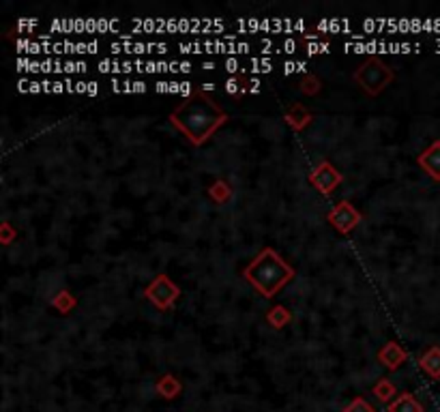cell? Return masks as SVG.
Returning a JSON list of instances; mask_svg holds the SVG:
<instances>
[{"instance_id": "6da1fadb", "label": "cell", "mask_w": 440, "mask_h": 412, "mask_svg": "<svg viewBox=\"0 0 440 412\" xmlns=\"http://www.w3.org/2000/svg\"><path fill=\"white\" fill-rule=\"evenodd\" d=\"M226 121H228V114L205 92L187 99L170 114V123L193 146L205 144Z\"/></svg>"}, {"instance_id": "7a4b0ae2", "label": "cell", "mask_w": 440, "mask_h": 412, "mask_svg": "<svg viewBox=\"0 0 440 412\" xmlns=\"http://www.w3.org/2000/svg\"><path fill=\"white\" fill-rule=\"evenodd\" d=\"M243 277L264 298H273L288 282H292L294 268L275 249L266 247L245 266Z\"/></svg>"}, {"instance_id": "3957f363", "label": "cell", "mask_w": 440, "mask_h": 412, "mask_svg": "<svg viewBox=\"0 0 440 412\" xmlns=\"http://www.w3.org/2000/svg\"><path fill=\"white\" fill-rule=\"evenodd\" d=\"M355 80L357 84L371 97H376L378 92H383L391 82H393V71L391 69L378 60V58H367L359 69H357V74H355Z\"/></svg>"}, {"instance_id": "277c9868", "label": "cell", "mask_w": 440, "mask_h": 412, "mask_svg": "<svg viewBox=\"0 0 440 412\" xmlns=\"http://www.w3.org/2000/svg\"><path fill=\"white\" fill-rule=\"evenodd\" d=\"M144 296L157 309H161V312H167V309H170L177 303V298L181 296V288L170 277H167V275H159L157 280H153L149 284V288L144 290Z\"/></svg>"}, {"instance_id": "5b68a950", "label": "cell", "mask_w": 440, "mask_h": 412, "mask_svg": "<svg viewBox=\"0 0 440 412\" xmlns=\"http://www.w3.org/2000/svg\"><path fill=\"white\" fill-rule=\"evenodd\" d=\"M310 183L320 193H326L329 195L337 185L342 183V174L329 161H322V163H318V167H314V172L310 174Z\"/></svg>"}, {"instance_id": "8992f818", "label": "cell", "mask_w": 440, "mask_h": 412, "mask_svg": "<svg viewBox=\"0 0 440 412\" xmlns=\"http://www.w3.org/2000/svg\"><path fill=\"white\" fill-rule=\"evenodd\" d=\"M329 221L340 230L342 234H348L350 230L357 228V224L361 221V213L355 209L350 202H340L335 209L329 213Z\"/></svg>"}, {"instance_id": "52a82bcc", "label": "cell", "mask_w": 440, "mask_h": 412, "mask_svg": "<svg viewBox=\"0 0 440 412\" xmlns=\"http://www.w3.org/2000/svg\"><path fill=\"white\" fill-rule=\"evenodd\" d=\"M419 165L436 181H440V140L419 155Z\"/></svg>"}, {"instance_id": "ba28073f", "label": "cell", "mask_w": 440, "mask_h": 412, "mask_svg": "<svg viewBox=\"0 0 440 412\" xmlns=\"http://www.w3.org/2000/svg\"><path fill=\"white\" fill-rule=\"evenodd\" d=\"M378 359H380V361H383L389 369H395V367H399V365H401V361L406 359V352H404V348L399 346V343L389 341L387 346L380 350Z\"/></svg>"}, {"instance_id": "9c48e42d", "label": "cell", "mask_w": 440, "mask_h": 412, "mask_svg": "<svg viewBox=\"0 0 440 412\" xmlns=\"http://www.w3.org/2000/svg\"><path fill=\"white\" fill-rule=\"evenodd\" d=\"M389 412H423V408L411 393H404L389 406Z\"/></svg>"}, {"instance_id": "30bf717a", "label": "cell", "mask_w": 440, "mask_h": 412, "mask_svg": "<svg viewBox=\"0 0 440 412\" xmlns=\"http://www.w3.org/2000/svg\"><path fill=\"white\" fill-rule=\"evenodd\" d=\"M318 28H320V30H326V32H346V34H352L350 20H342V18L320 20V22H318Z\"/></svg>"}, {"instance_id": "8fae6325", "label": "cell", "mask_w": 440, "mask_h": 412, "mask_svg": "<svg viewBox=\"0 0 440 412\" xmlns=\"http://www.w3.org/2000/svg\"><path fill=\"white\" fill-rule=\"evenodd\" d=\"M421 367L432 373V376H440V350L432 348L423 359H421Z\"/></svg>"}, {"instance_id": "7c38bea8", "label": "cell", "mask_w": 440, "mask_h": 412, "mask_svg": "<svg viewBox=\"0 0 440 412\" xmlns=\"http://www.w3.org/2000/svg\"><path fill=\"white\" fill-rule=\"evenodd\" d=\"M310 121H312V114L303 110V106H294L292 112L288 114V123H290L294 129H303Z\"/></svg>"}, {"instance_id": "4fadbf2b", "label": "cell", "mask_w": 440, "mask_h": 412, "mask_svg": "<svg viewBox=\"0 0 440 412\" xmlns=\"http://www.w3.org/2000/svg\"><path fill=\"white\" fill-rule=\"evenodd\" d=\"M268 320L275 324V329H282L288 320H290V314L286 312V307H275L268 312Z\"/></svg>"}, {"instance_id": "5bb4252c", "label": "cell", "mask_w": 440, "mask_h": 412, "mask_svg": "<svg viewBox=\"0 0 440 412\" xmlns=\"http://www.w3.org/2000/svg\"><path fill=\"white\" fill-rule=\"evenodd\" d=\"M209 193H211V198L217 200V202H226V200L230 198V189H228V185H226L224 181H217V183L209 189Z\"/></svg>"}, {"instance_id": "9a60e30c", "label": "cell", "mask_w": 440, "mask_h": 412, "mask_svg": "<svg viewBox=\"0 0 440 412\" xmlns=\"http://www.w3.org/2000/svg\"><path fill=\"white\" fill-rule=\"evenodd\" d=\"M99 71L101 74H123V62L112 60V58H104L99 62Z\"/></svg>"}, {"instance_id": "2e32d148", "label": "cell", "mask_w": 440, "mask_h": 412, "mask_svg": "<svg viewBox=\"0 0 440 412\" xmlns=\"http://www.w3.org/2000/svg\"><path fill=\"white\" fill-rule=\"evenodd\" d=\"M249 67H252V74H268L270 69H273V62L268 58H252Z\"/></svg>"}, {"instance_id": "e0dca14e", "label": "cell", "mask_w": 440, "mask_h": 412, "mask_svg": "<svg viewBox=\"0 0 440 412\" xmlns=\"http://www.w3.org/2000/svg\"><path fill=\"white\" fill-rule=\"evenodd\" d=\"M301 90L305 92V95H316V92L320 90L318 78H316V76H308L305 80H303V84H301Z\"/></svg>"}, {"instance_id": "ac0fdd59", "label": "cell", "mask_w": 440, "mask_h": 412, "mask_svg": "<svg viewBox=\"0 0 440 412\" xmlns=\"http://www.w3.org/2000/svg\"><path fill=\"white\" fill-rule=\"evenodd\" d=\"M344 412H376V410L371 408L365 399L357 397V399H352V401L348 404V408H346Z\"/></svg>"}, {"instance_id": "d6986e66", "label": "cell", "mask_w": 440, "mask_h": 412, "mask_svg": "<svg viewBox=\"0 0 440 412\" xmlns=\"http://www.w3.org/2000/svg\"><path fill=\"white\" fill-rule=\"evenodd\" d=\"M308 71V64L305 62H294V60H288L284 62V74L290 76V74H305Z\"/></svg>"}, {"instance_id": "ffe728a7", "label": "cell", "mask_w": 440, "mask_h": 412, "mask_svg": "<svg viewBox=\"0 0 440 412\" xmlns=\"http://www.w3.org/2000/svg\"><path fill=\"white\" fill-rule=\"evenodd\" d=\"M86 69H88L86 62H80V60H67L62 71H64V74H84Z\"/></svg>"}, {"instance_id": "44dd1931", "label": "cell", "mask_w": 440, "mask_h": 412, "mask_svg": "<svg viewBox=\"0 0 440 412\" xmlns=\"http://www.w3.org/2000/svg\"><path fill=\"white\" fill-rule=\"evenodd\" d=\"M118 28L116 20H108V18H99L97 20V32H112Z\"/></svg>"}, {"instance_id": "7402d4cb", "label": "cell", "mask_w": 440, "mask_h": 412, "mask_svg": "<svg viewBox=\"0 0 440 412\" xmlns=\"http://www.w3.org/2000/svg\"><path fill=\"white\" fill-rule=\"evenodd\" d=\"M179 50L183 54H202L205 52V43H181Z\"/></svg>"}, {"instance_id": "603a6c76", "label": "cell", "mask_w": 440, "mask_h": 412, "mask_svg": "<svg viewBox=\"0 0 440 412\" xmlns=\"http://www.w3.org/2000/svg\"><path fill=\"white\" fill-rule=\"evenodd\" d=\"M249 43H226V54H247Z\"/></svg>"}, {"instance_id": "cb8c5ba5", "label": "cell", "mask_w": 440, "mask_h": 412, "mask_svg": "<svg viewBox=\"0 0 440 412\" xmlns=\"http://www.w3.org/2000/svg\"><path fill=\"white\" fill-rule=\"evenodd\" d=\"M329 54V43H318V41H310L308 43V54Z\"/></svg>"}, {"instance_id": "d4e9b609", "label": "cell", "mask_w": 440, "mask_h": 412, "mask_svg": "<svg viewBox=\"0 0 440 412\" xmlns=\"http://www.w3.org/2000/svg\"><path fill=\"white\" fill-rule=\"evenodd\" d=\"M374 391L380 395V399H389V397H391V393H393V389H391V385H389V383H383V385H378Z\"/></svg>"}, {"instance_id": "484cf974", "label": "cell", "mask_w": 440, "mask_h": 412, "mask_svg": "<svg viewBox=\"0 0 440 412\" xmlns=\"http://www.w3.org/2000/svg\"><path fill=\"white\" fill-rule=\"evenodd\" d=\"M224 69H226L228 74H234V71H239V69H241V62L236 60V58H228V60L224 62Z\"/></svg>"}, {"instance_id": "4316f807", "label": "cell", "mask_w": 440, "mask_h": 412, "mask_svg": "<svg viewBox=\"0 0 440 412\" xmlns=\"http://www.w3.org/2000/svg\"><path fill=\"white\" fill-rule=\"evenodd\" d=\"M226 90H228L230 95H234V92H239V90H243V88H241L239 80H234V78H230V80L226 82Z\"/></svg>"}, {"instance_id": "83f0119b", "label": "cell", "mask_w": 440, "mask_h": 412, "mask_svg": "<svg viewBox=\"0 0 440 412\" xmlns=\"http://www.w3.org/2000/svg\"><path fill=\"white\" fill-rule=\"evenodd\" d=\"M165 32H181L179 20H174V18H170V20H165Z\"/></svg>"}, {"instance_id": "f1b7e54d", "label": "cell", "mask_w": 440, "mask_h": 412, "mask_svg": "<svg viewBox=\"0 0 440 412\" xmlns=\"http://www.w3.org/2000/svg\"><path fill=\"white\" fill-rule=\"evenodd\" d=\"M294 50H296V41L294 39H286L284 46L280 48V52H286V54H294Z\"/></svg>"}, {"instance_id": "f546056e", "label": "cell", "mask_w": 440, "mask_h": 412, "mask_svg": "<svg viewBox=\"0 0 440 412\" xmlns=\"http://www.w3.org/2000/svg\"><path fill=\"white\" fill-rule=\"evenodd\" d=\"M39 24V20H18V28L24 30V28H35Z\"/></svg>"}, {"instance_id": "4dcf8cb0", "label": "cell", "mask_w": 440, "mask_h": 412, "mask_svg": "<svg viewBox=\"0 0 440 412\" xmlns=\"http://www.w3.org/2000/svg\"><path fill=\"white\" fill-rule=\"evenodd\" d=\"M260 50H262V54H268V50H275V43L270 39H262L260 41Z\"/></svg>"}, {"instance_id": "1f68e13d", "label": "cell", "mask_w": 440, "mask_h": 412, "mask_svg": "<svg viewBox=\"0 0 440 412\" xmlns=\"http://www.w3.org/2000/svg\"><path fill=\"white\" fill-rule=\"evenodd\" d=\"M155 90L157 92H170V82H157L155 84Z\"/></svg>"}, {"instance_id": "d6a6232c", "label": "cell", "mask_w": 440, "mask_h": 412, "mask_svg": "<svg viewBox=\"0 0 440 412\" xmlns=\"http://www.w3.org/2000/svg\"><path fill=\"white\" fill-rule=\"evenodd\" d=\"M247 92H260V80H249L247 82Z\"/></svg>"}, {"instance_id": "836d02e7", "label": "cell", "mask_w": 440, "mask_h": 412, "mask_svg": "<svg viewBox=\"0 0 440 412\" xmlns=\"http://www.w3.org/2000/svg\"><path fill=\"white\" fill-rule=\"evenodd\" d=\"M99 84L97 82H88V86H86V95H90V97H95L97 92H99V88H97Z\"/></svg>"}, {"instance_id": "e575fe53", "label": "cell", "mask_w": 440, "mask_h": 412, "mask_svg": "<svg viewBox=\"0 0 440 412\" xmlns=\"http://www.w3.org/2000/svg\"><path fill=\"white\" fill-rule=\"evenodd\" d=\"M133 92H146V84L144 82H131Z\"/></svg>"}, {"instance_id": "d590c367", "label": "cell", "mask_w": 440, "mask_h": 412, "mask_svg": "<svg viewBox=\"0 0 440 412\" xmlns=\"http://www.w3.org/2000/svg\"><path fill=\"white\" fill-rule=\"evenodd\" d=\"M181 95L183 97H189L191 95V84L189 82H181Z\"/></svg>"}, {"instance_id": "8d00e7d4", "label": "cell", "mask_w": 440, "mask_h": 412, "mask_svg": "<svg viewBox=\"0 0 440 412\" xmlns=\"http://www.w3.org/2000/svg\"><path fill=\"white\" fill-rule=\"evenodd\" d=\"M179 71L181 74H189L191 71V62H179Z\"/></svg>"}, {"instance_id": "74e56055", "label": "cell", "mask_w": 440, "mask_h": 412, "mask_svg": "<svg viewBox=\"0 0 440 412\" xmlns=\"http://www.w3.org/2000/svg\"><path fill=\"white\" fill-rule=\"evenodd\" d=\"M43 90V84L39 82H30V92H41Z\"/></svg>"}, {"instance_id": "f35d334b", "label": "cell", "mask_w": 440, "mask_h": 412, "mask_svg": "<svg viewBox=\"0 0 440 412\" xmlns=\"http://www.w3.org/2000/svg\"><path fill=\"white\" fill-rule=\"evenodd\" d=\"M86 86H88V82H78L76 84V92H84L86 95Z\"/></svg>"}, {"instance_id": "ab89813d", "label": "cell", "mask_w": 440, "mask_h": 412, "mask_svg": "<svg viewBox=\"0 0 440 412\" xmlns=\"http://www.w3.org/2000/svg\"><path fill=\"white\" fill-rule=\"evenodd\" d=\"M97 50H99V43L97 41H90L88 43V54H97Z\"/></svg>"}, {"instance_id": "60d3db41", "label": "cell", "mask_w": 440, "mask_h": 412, "mask_svg": "<svg viewBox=\"0 0 440 412\" xmlns=\"http://www.w3.org/2000/svg\"><path fill=\"white\" fill-rule=\"evenodd\" d=\"M62 90H67V86L62 82H54V92H62Z\"/></svg>"}, {"instance_id": "b9f144b4", "label": "cell", "mask_w": 440, "mask_h": 412, "mask_svg": "<svg viewBox=\"0 0 440 412\" xmlns=\"http://www.w3.org/2000/svg\"><path fill=\"white\" fill-rule=\"evenodd\" d=\"M202 67H205V69H207V71H211V69H213L215 64H213V62H205V64H202Z\"/></svg>"}]
</instances>
